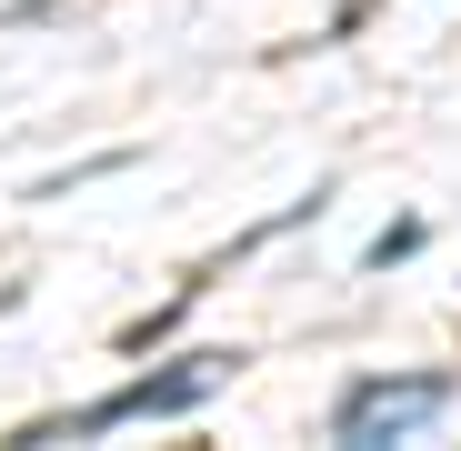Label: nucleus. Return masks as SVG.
Wrapping results in <instances>:
<instances>
[{"instance_id": "nucleus-2", "label": "nucleus", "mask_w": 461, "mask_h": 451, "mask_svg": "<svg viewBox=\"0 0 461 451\" xmlns=\"http://www.w3.org/2000/svg\"><path fill=\"white\" fill-rule=\"evenodd\" d=\"M211 382H221V361H181V371H140V382H121L111 401H91L70 431H121V421H161V411H191V401H211Z\"/></svg>"}, {"instance_id": "nucleus-3", "label": "nucleus", "mask_w": 461, "mask_h": 451, "mask_svg": "<svg viewBox=\"0 0 461 451\" xmlns=\"http://www.w3.org/2000/svg\"><path fill=\"white\" fill-rule=\"evenodd\" d=\"M421 241H431V221H392V231L371 241V271H392V261H411Z\"/></svg>"}, {"instance_id": "nucleus-1", "label": "nucleus", "mask_w": 461, "mask_h": 451, "mask_svg": "<svg viewBox=\"0 0 461 451\" xmlns=\"http://www.w3.org/2000/svg\"><path fill=\"white\" fill-rule=\"evenodd\" d=\"M451 371H361V382L331 401V441L341 451H381V441H411L431 411H451Z\"/></svg>"}]
</instances>
